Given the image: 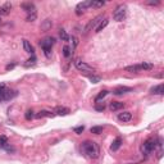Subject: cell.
I'll return each instance as SVG.
<instances>
[{
	"mask_svg": "<svg viewBox=\"0 0 164 164\" xmlns=\"http://www.w3.org/2000/svg\"><path fill=\"white\" fill-rule=\"evenodd\" d=\"M3 23V21H1V18H0V24H1Z\"/></svg>",
	"mask_w": 164,
	"mask_h": 164,
	"instance_id": "obj_38",
	"label": "cell"
},
{
	"mask_svg": "<svg viewBox=\"0 0 164 164\" xmlns=\"http://www.w3.org/2000/svg\"><path fill=\"white\" fill-rule=\"evenodd\" d=\"M21 8H22L24 12H27V14H28V13H31V12H35V10H36L33 3H22V4H21Z\"/></svg>",
	"mask_w": 164,
	"mask_h": 164,
	"instance_id": "obj_12",
	"label": "cell"
},
{
	"mask_svg": "<svg viewBox=\"0 0 164 164\" xmlns=\"http://www.w3.org/2000/svg\"><path fill=\"white\" fill-rule=\"evenodd\" d=\"M81 150L83 155H86L90 159H96L100 155V148L95 141H85L81 145Z\"/></svg>",
	"mask_w": 164,
	"mask_h": 164,
	"instance_id": "obj_1",
	"label": "cell"
},
{
	"mask_svg": "<svg viewBox=\"0 0 164 164\" xmlns=\"http://www.w3.org/2000/svg\"><path fill=\"white\" fill-rule=\"evenodd\" d=\"M126 16H127V5L126 4H119L113 12V19L117 21V22L123 21Z\"/></svg>",
	"mask_w": 164,
	"mask_h": 164,
	"instance_id": "obj_3",
	"label": "cell"
},
{
	"mask_svg": "<svg viewBox=\"0 0 164 164\" xmlns=\"http://www.w3.org/2000/svg\"><path fill=\"white\" fill-rule=\"evenodd\" d=\"M108 94H109V91H108V90H103V91H100V94L96 96V99H95V100H96V103H99L102 99H104V97H105V96L108 95Z\"/></svg>",
	"mask_w": 164,
	"mask_h": 164,
	"instance_id": "obj_26",
	"label": "cell"
},
{
	"mask_svg": "<svg viewBox=\"0 0 164 164\" xmlns=\"http://www.w3.org/2000/svg\"><path fill=\"white\" fill-rule=\"evenodd\" d=\"M150 94L153 95H163L164 94V85L163 83H159V85H155L150 89Z\"/></svg>",
	"mask_w": 164,
	"mask_h": 164,
	"instance_id": "obj_9",
	"label": "cell"
},
{
	"mask_svg": "<svg viewBox=\"0 0 164 164\" xmlns=\"http://www.w3.org/2000/svg\"><path fill=\"white\" fill-rule=\"evenodd\" d=\"M121 145H122V138H121V137H117L116 140L113 141V144H111V146H110L111 151H117V150L121 148Z\"/></svg>",
	"mask_w": 164,
	"mask_h": 164,
	"instance_id": "obj_19",
	"label": "cell"
},
{
	"mask_svg": "<svg viewBox=\"0 0 164 164\" xmlns=\"http://www.w3.org/2000/svg\"><path fill=\"white\" fill-rule=\"evenodd\" d=\"M36 18H37V12L35 10V12H31V13L27 14L26 21H27V22H33V21H36Z\"/></svg>",
	"mask_w": 164,
	"mask_h": 164,
	"instance_id": "obj_23",
	"label": "cell"
},
{
	"mask_svg": "<svg viewBox=\"0 0 164 164\" xmlns=\"http://www.w3.org/2000/svg\"><path fill=\"white\" fill-rule=\"evenodd\" d=\"M163 77V73H160V75H156L155 76V78H162Z\"/></svg>",
	"mask_w": 164,
	"mask_h": 164,
	"instance_id": "obj_37",
	"label": "cell"
},
{
	"mask_svg": "<svg viewBox=\"0 0 164 164\" xmlns=\"http://www.w3.org/2000/svg\"><path fill=\"white\" fill-rule=\"evenodd\" d=\"M18 95V92L14 91V90H8L5 89L4 91L0 94V102H8V100H12Z\"/></svg>",
	"mask_w": 164,
	"mask_h": 164,
	"instance_id": "obj_7",
	"label": "cell"
},
{
	"mask_svg": "<svg viewBox=\"0 0 164 164\" xmlns=\"http://www.w3.org/2000/svg\"><path fill=\"white\" fill-rule=\"evenodd\" d=\"M124 71L126 72H131V73H137V72L142 71V68H141V64H133V65L124 67Z\"/></svg>",
	"mask_w": 164,
	"mask_h": 164,
	"instance_id": "obj_16",
	"label": "cell"
},
{
	"mask_svg": "<svg viewBox=\"0 0 164 164\" xmlns=\"http://www.w3.org/2000/svg\"><path fill=\"white\" fill-rule=\"evenodd\" d=\"M55 114L53 113V111H49V110H40L39 113L36 114V118H44V117H54Z\"/></svg>",
	"mask_w": 164,
	"mask_h": 164,
	"instance_id": "obj_18",
	"label": "cell"
},
{
	"mask_svg": "<svg viewBox=\"0 0 164 164\" xmlns=\"http://www.w3.org/2000/svg\"><path fill=\"white\" fill-rule=\"evenodd\" d=\"M146 4H149V5H159L160 1H159V0H155V1H148Z\"/></svg>",
	"mask_w": 164,
	"mask_h": 164,
	"instance_id": "obj_35",
	"label": "cell"
},
{
	"mask_svg": "<svg viewBox=\"0 0 164 164\" xmlns=\"http://www.w3.org/2000/svg\"><path fill=\"white\" fill-rule=\"evenodd\" d=\"M123 106H124V103H122V102H111L109 104V109L111 111L121 110V109H123Z\"/></svg>",
	"mask_w": 164,
	"mask_h": 164,
	"instance_id": "obj_11",
	"label": "cell"
},
{
	"mask_svg": "<svg viewBox=\"0 0 164 164\" xmlns=\"http://www.w3.org/2000/svg\"><path fill=\"white\" fill-rule=\"evenodd\" d=\"M59 37H60V39L63 40V41H68L69 40V36L67 35V32H65L64 30H59Z\"/></svg>",
	"mask_w": 164,
	"mask_h": 164,
	"instance_id": "obj_27",
	"label": "cell"
},
{
	"mask_svg": "<svg viewBox=\"0 0 164 164\" xmlns=\"http://www.w3.org/2000/svg\"><path fill=\"white\" fill-rule=\"evenodd\" d=\"M8 137L6 136H0V148L1 149H6V146H8Z\"/></svg>",
	"mask_w": 164,
	"mask_h": 164,
	"instance_id": "obj_22",
	"label": "cell"
},
{
	"mask_svg": "<svg viewBox=\"0 0 164 164\" xmlns=\"http://www.w3.org/2000/svg\"><path fill=\"white\" fill-rule=\"evenodd\" d=\"M14 63H13V64H8V65H6V71H9V69H12V68H14Z\"/></svg>",
	"mask_w": 164,
	"mask_h": 164,
	"instance_id": "obj_36",
	"label": "cell"
},
{
	"mask_svg": "<svg viewBox=\"0 0 164 164\" xmlns=\"http://www.w3.org/2000/svg\"><path fill=\"white\" fill-rule=\"evenodd\" d=\"M95 109H96L97 111H103L104 109H105V105H104V104H96V105H95Z\"/></svg>",
	"mask_w": 164,
	"mask_h": 164,
	"instance_id": "obj_34",
	"label": "cell"
},
{
	"mask_svg": "<svg viewBox=\"0 0 164 164\" xmlns=\"http://www.w3.org/2000/svg\"><path fill=\"white\" fill-rule=\"evenodd\" d=\"M89 78H90V81H92V83H97V82H100V77H97V76H89Z\"/></svg>",
	"mask_w": 164,
	"mask_h": 164,
	"instance_id": "obj_32",
	"label": "cell"
},
{
	"mask_svg": "<svg viewBox=\"0 0 164 164\" xmlns=\"http://www.w3.org/2000/svg\"><path fill=\"white\" fill-rule=\"evenodd\" d=\"M90 1H91V0H87V1L80 3V4L76 6V14H77V16H81L82 13H83V10H86V9L90 6Z\"/></svg>",
	"mask_w": 164,
	"mask_h": 164,
	"instance_id": "obj_8",
	"label": "cell"
},
{
	"mask_svg": "<svg viewBox=\"0 0 164 164\" xmlns=\"http://www.w3.org/2000/svg\"><path fill=\"white\" fill-rule=\"evenodd\" d=\"M50 27H51V21H50V19H46V21H45V22H44V24H43V26H41V28L46 31L48 28H50Z\"/></svg>",
	"mask_w": 164,
	"mask_h": 164,
	"instance_id": "obj_30",
	"label": "cell"
},
{
	"mask_svg": "<svg viewBox=\"0 0 164 164\" xmlns=\"http://www.w3.org/2000/svg\"><path fill=\"white\" fill-rule=\"evenodd\" d=\"M108 23H109V19H108V18H104L102 22L99 23V26H97L96 28H95V32H100V31H103V30L108 26Z\"/></svg>",
	"mask_w": 164,
	"mask_h": 164,
	"instance_id": "obj_20",
	"label": "cell"
},
{
	"mask_svg": "<svg viewBox=\"0 0 164 164\" xmlns=\"http://www.w3.org/2000/svg\"><path fill=\"white\" fill-rule=\"evenodd\" d=\"M12 10V4L6 3L4 5H0V16H8Z\"/></svg>",
	"mask_w": 164,
	"mask_h": 164,
	"instance_id": "obj_14",
	"label": "cell"
},
{
	"mask_svg": "<svg viewBox=\"0 0 164 164\" xmlns=\"http://www.w3.org/2000/svg\"><path fill=\"white\" fill-rule=\"evenodd\" d=\"M35 62H36V58H35V55H32V58H30L28 60H27V63H24V65H26V67H28V65H33Z\"/></svg>",
	"mask_w": 164,
	"mask_h": 164,
	"instance_id": "obj_31",
	"label": "cell"
},
{
	"mask_svg": "<svg viewBox=\"0 0 164 164\" xmlns=\"http://www.w3.org/2000/svg\"><path fill=\"white\" fill-rule=\"evenodd\" d=\"M75 67L78 69V71H81V72H89V73H94L95 72V69H94L91 65H89L86 62H83L82 59H76L75 60Z\"/></svg>",
	"mask_w": 164,
	"mask_h": 164,
	"instance_id": "obj_5",
	"label": "cell"
},
{
	"mask_svg": "<svg viewBox=\"0 0 164 164\" xmlns=\"http://www.w3.org/2000/svg\"><path fill=\"white\" fill-rule=\"evenodd\" d=\"M69 113H71V110L65 106H57L54 111V114H57V116H68Z\"/></svg>",
	"mask_w": 164,
	"mask_h": 164,
	"instance_id": "obj_13",
	"label": "cell"
},
{
	"mask_svg": "<svg viewBox=\"0 0 164 164\" xmlns=\"http://www.w3.org/2000/svg\"><path fill=\"white\" fill-rule=\"evenodd\" d=\"M23 49H24V51L26 53H28V54H32L33 55V46L31 45V43L28 40H23Z\"/></svg>",
	"mask_w": 164,
	"mask_h": 164,
	"instance_id": "obj_17",
	"label": "cell"
},
{
	"mask_svg": "<svg viewBox=\"0 0 164 164\" xmlns=\"http://www.w3.org/2000/svg\"><path fill=\"white\" fill-rule=\"evenodd\" d=\"M54 43H55V39L54 37H51V36H48V37H45L44 40L40 41V46L43 48L44 54L46 55L48 58L50 57V54H51V48H53Z\"/></svg>",
	"mask_w": 164,
	"mask_h": 164,
	"instance_id": "obj_2",
	"label": "cell"
},
{
	"mask_svg": "<svg viewBox=\"0 0 164 164\" xmlns=\"http://www.w3.org/2000/svg\"><path fill=\"white\" fill-rule=\"evenodd\" d=\"M105 5V1L100 0V1H90V6H94V8H100V6Z\"/></svg>",
	"mask_w": 164,
	"mask_h": 164,
	"instance_id": "obj_29",
	"label": "cell"
},
{
	"mask_svg": "<svg viewBox=\"0 0 164 164\" xmlns=\"http://www.w3.org/2000/svg\"><path fill=\"white\" fill-rule=\"evenodd\" d=\"M155 148H156V140L150 137L146 141H144V144L141 145V153L145 155H149L151 151H154Z\"/></svg>",
	"mask_w": 164,
	"mask_h": 164,
	"instance_id": "obj_4",
	"label": "cell"
},
{
	"mask_svg": "<svg viewBox=\"0 0 164 164\" xmlns=\"http://www.w3.org/2000/svg\"><path fill=\"white\" fill-rule=\"evenodd\" d=\"M131 119H132L131 111H123V113L118 114V121H121V122H130Z\"/></svg>",
	"mask_w": 164,
	"mask_h": 164,
	"instance_id": "obj_10",
	"label": "cell"
},
{
	"mask_svg": "<svg viewBox=\"0 0 164 164\" xmlns=\"http://www.w3.org/2000/svg\"><path fill=\"white\" fill-rule=\"evenodd\" d=\"M83 130H85V126H78V127L75 128V132H76L77 135H81L82 132H83Z\"/></svg>",
	"mask_w": 164,
	"mask_h": 164,
	"instance_id": "obj_33",
	"label": "cell"
},
{
	"mask_svg": "<svg viewBox=\"0 0 164 164\" xmlns=\"http://www.w3.org/2000/svg\"><path fill=\"white\" fill-rule=\"evenodd\" d=\"M103 19H104V16H103V14H99L97 17H95L94 19H91V21L89 22V24H87V26L85 27V33H87L89 31H91L92 28H96V27L99 26V23L102 22Z\"/></svg>",
	"mask_w": 164,
	"mask_h": 164,
	"instance_id": "obj_6",
	"label": "cell"
},
{
	"mask_svg": "<svg viewBox=\"0 0 164 164\" xmlns=\"http://www.w3.org/2000/svg\"><path fill=\"white\" fill-rule=\"evenodd\" d=\"M72 53H73V51H72V48H69L68 45H65V46L63 48V55H64L65 58H69V57L72 55Z\"/></svg>",
	"mask_w": 164,
	"mask_h": 164,
	"instance_id": "obj_24",
	"label": "cell"
},
{
	"mask_svg": "<svg viewBox=\"0 0 164 164\" xmlns=\"http://www.w3.org/2000/svg\"><path fill=\"white\" fill-rule=\"evenodd\" d=\"M141 68H142V71H150V69L154 68V64L153 63L144 62V63H141Z\"/></svg>",
	"mask_w": 164,
	"mask_h": 164,
	"instance_id": "obj_25",
	"label": "cell"
},
{
	"mask_svg": "<svg viewBox=\"0 0 164 164\" xmlns=\"http://www.w3.org/2000/svg\"><path fill=\"white\" fill-rule=\"evenodd\" d=\"M132 89L131 87H126V86H121V87H117L116 90L113 91L114 95H123L126 92H131Z\"/></svg>",
	"mask_w": 164,
	"mask_h": 164,
	"instance_id": "obj_15",
	"label": "cell"
},
{
	"mask_svg": "<svg viewBox=\"0 0 164 164\" xmlns=\"http://www.w3.org/2000/svg\"><path fill=\"white\" fill-rule=\"evenodd\" d=\"M103 130L104 128L102 126H94V127L90 128V132H91V133H95V135H100V133H103Z\"/></svg>",
	"mask_w": 164,
	"mask_h": 164,
	"instance_id": "obj_21",
	"label": "cell"
},
{
	"mask_svg": "<svg viewBox=\"0 0 164 164\" xmlns=\"http://www.w3.org/2000/svg\"><path fill=\"white\" fill-rule=\"evenodd\" d=\"M24 118H26L27 121H31V119H33L35 118V114H33V110L32 109H28L24 113Z\"/></svg>",
	"mask_w": 164,
	"mask_h": 164,
	"instance_id": "obj_28",
	"label": "cell"
}]
</instances>
